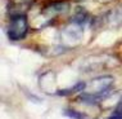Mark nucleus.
I'll list each match as a JSON object with an SVG mask.
<instances>
[{
    "instance_id": "obj_4",
    "label": "nucleus",
    "mask_w": 122,
    "mask_h": 119,
    "mask_svg": "<svg viewBox=\"0 0 122 119\" xmlns=\"http://www.w3.org/2000/svg\"><path fill=\"white\" fill-rule=\"evenodd\" d=\"M109 22H116V26L122 25V5H120L117 9H114L111 13Z\"/></svg>"
},
{
    "instance_id": "obj_2",
    "label": "nucleus",
    "mask_w": 122,
    "mask_h": 119,
    "mask_svg": "<svg viewBox=\"0 0 122 119\" xmlns=\"http://www.w3.org/2000/svg\"><path fill=\"white\" fill-rule=\"evenodd\" d=\"M28 34V19L25 13L13 14L9 18L8 29H6V36L13 42H18L26 38Z\"/></svg>"
},
{
    "instance_id": "obj_6",
    "label": "nucleus",
    "mask_w": 122,
    "mask_h": 119,
    "mask_svg": "<svg viewBox=\"0 0 122 119\" xmlns=\"http://www.w3.org/2000/svg\"><path fill=\"white\" fill-rule=\"evenodd\" d=\"M108 119H122V113H118V111H114L113 114L111 115Z\"/></svg>"
},
{
    "instance_id": "obj_3",
    "label": "nucleus",
    "mask_w": 122,
    "mask_h": 119,
    "mask_svg": "<svg viewBox=\"0 0 122 119\" xmlns=\"http://www.w3.org/2000/svg\"><path fill=\"white\" fill-rule=\"evenodd\" d=\"M86 88V83L85 82H77L75 85H72L71 88H66V89H61V91L57 92V95L59 96H72L73 93H77V92H81Z\"/></svg>"
},
{
    "instance_id": "obj_5",
    "label": "nucleus",
    "mask_w": 122,
    "mask_h": 119,
    "mask_svg": "<svg viewBox=\"0 0 122 119\" xmlns=\"http://www.w3.org/2000/svg\"><path fill=\"white\" fill-rule=\"evenodd\" d=\"M63 114L71 119H86V115L80 113V111H77V110H75V109H66L63 111Z\"/></svg>"
},
{
    "instance_id": "obj_1",
    "label": "nucleus",
    "mask_w": 122,
    "mask_h": 119,
    "mask_svg": "<svg viewBox=\"0 0 122 119\" xmlns=\"http://www.w3.org/2000/svg\"><path fill=\"white\" fill-rule=\"evenodd\" d=\"M114 79L112 77H100V78H95L91 82L93 85V91L90 93H81L78 96V100L84 104L87 105H95L99 101H102L103 98H105L108 95L111 93L112 87H113Z\"/></svg>"
},
{
    "instance_id": "obj_7",
    "label": "nucleus",
    "mask_w": 122,
    "mask_h": 119,
    "mask_svg": "<svg viewBox=\"0 0 122 119\" xmlns=\"http://www.w3.org/2000/svg\"><path fill=\"white\" fill-rule=\"evenodd\" d=\"M114 111H118V113H122V101L120 102V104H118V106L116 107V110Z\"/></svg>"
}]
</instances>
